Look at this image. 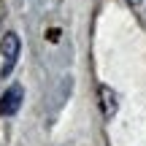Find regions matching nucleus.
<instances>
[{
  "mask_svg": "<svg viewBox=\"0 0 146 146\" xmlns=\"http://www.w3.org/2000/svg\"><path fill=\"white\" fill-rule=\"evenodd\" d=\"M22 100H25V89H22L19 84H14V87H11L8 92L0 98V114H3V116L16 114V111H19V106H22Z\"/></svg>",
  "mask_w": 146,
  "mask_h": 146,
  "instance_id": "nucleus-2",
  "label": "nucleus"
},
{
  "mask_svg": "<svg viewBox=\"0 0 146 146\" xmlns=\"http://www.w3.org/2000/svg\"><path fill=\"white\" fill-rule=\"evenodd\" d=\"M100 98H103V116L111 119V116L116 114V95L111 92L108 87H100Z\"/></svg>",
  "mask_w": 146,
  "mask_h": 146,
  "instance_id": "nucleus-3",
  "label": "nucleus"
},
{
  "mask_svg": "<svg viewBox=\"0 0 146 146\" xmlns=\"http://www.w3.org/2000/svg\"><path fill=\"white\" fill-rule=\"evenodd\" d=\"M19 49H22L19 35H16V33H5L3 41H0V52H3V68H0V76H8V73L14 70L16 60H19Z\"/></svg>",
  "mask_w": 146,
  "mask_h": 146,
  "instance_id": "nucleus-1",
  "label": "nucleus"
}]
</instances>
